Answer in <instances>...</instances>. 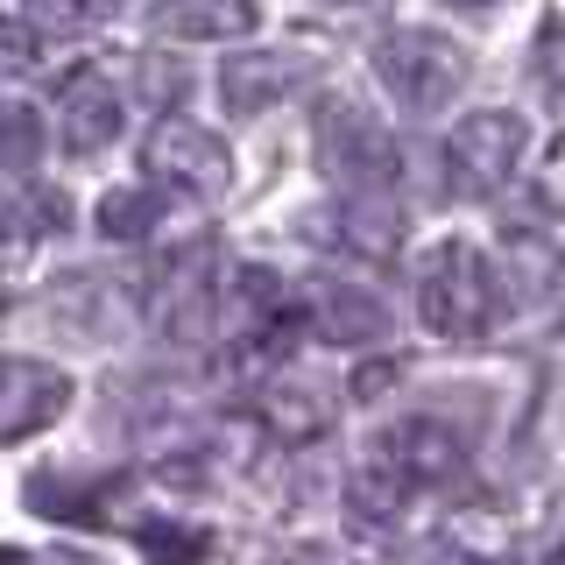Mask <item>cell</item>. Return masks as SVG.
<instances>
[{
    "mask_svg": "<svg viewBox=\"0 0 565 565\" xmlns=\"http://www.w3.org/2000/svg\"><path fill=\"white\" fill-rule=\"evenodd\" d=\"M467 50L452 43L446 29H424V22H403L375 43V78L388 85V99L403 114H446L467 85Z\"/></svg>",
    "mask_w": 565,
    "mask_h": 565,
    "instance_id": "1",
    "label": "cell"
},
{
    "mask_svg": "<svg viewBox=\"0 0 565 565\" xmlns=\"http://www.w3.org/2000/svg\"><path fill=\"white\" fill-rule=\"evenodd\" d=\"M417 311L438 340H481L494 318V276L467 241H438L417 262Z\"/></svg>",
    "mask_w": 565,
    "mask_h": 565,
    "instance_id": "2",
    "label": "cell"
},
{
    "mask_svg": "<svg viewBox=\"0 0 565 565\" xmlns=\"http://www.w3.org/2000/svg\"><path fill=\"white\" fill-rule=\"evenodd\" d=\"M318 163L347 184V199H388V184H396V141H388V128L367 106L332 99L318 114Z\"/></svg>",
    "mask_w": 565,
    "mask_h": 565,
    "instance_id": "3",
    "label": "cell"
},
{
    "mask_svg": "<svg viewBox=\"0 0 565 565\" xmlns=\"http://www.w3.org/2000/svg\"><path fill=\"white\" fill-rule=\"evenodd\" d=\"M141 170L156 177V184H177L191 191V199H220L226 184H234V156H226V141L199 128V120L184 114H163L141 141Z\"/></svg>",
    "mask_w": 565,
    "mask_h": 565,
    "instance_id": "4",
    "label": "cell"
},
{
    "mask_svg": "<svg viewBox=\"0 0 565 565\" xmlns=\"http://www.w3.org/2000/svg\"><path fill=\"white\" fill-rule=\"evenodd\" d=\"M530 149L523 135V114H502V106H481V114H467L446 141V163L459 177V191H473V199H488V191H502L509 177H516Z\"/></svg>",
    "mask_w": 565,
    "mask_h": 565,
    "instance_id": "5",
    "label": "cell"
},
{
    "mask_svg": "<svg viewBox=\"0 0 565 565\" xmlns=\"http://www.w3.org/2000/svg\"><path fill=\"white\" fill-rule=\"evenodd\" d=\"M71 411V375L50 361H29V353H8L0 361V446L8 438H35L50 431Z\"/></svg>",
    "mask_w": 565,
    "mask_h": 565,
    "instance_id": "6",
    "label": "cell"
},
{
    "mask_svg": "<svg viewBox=\"0 0 565 565\" xmlns=\"http://www.w3.org/2000/svg\"><path fill=\"white\" fill-rule=\"evenodd\" d=\"M388 459L382 467L396 473L403 488H452L459 473H467V438L452 431V424H438V417H403L396 431H388Z\"/></svg>",
    "mask_w": 565,
    "mask_h": 565,
    "instance_id": "7",
    "label": "cell"
},
{
    "mask_svg": "<svg viewBox=\"0 0 565 565\" xmlns=\"http://www.w3.org/2000/svg\"><path fill=\"white\" fill-rule=\"evenodd\" d=\"M120 488H128L120 467H99V473H85V467H35L22 481V502L35 509V516H57V523H99Z\"/></svg>",
    "mask_w": 565,
    "mask_h": 565,
    "instance_id": "8",
    "label": "cell"
},
{
    "mask_svg": "<svg viewBox=\"0 0 565 565\" xmlns=\"http://www.w3.org/2000/svg\"><path fill=\"white\" fill-rule=\"evenodd\" d=\"M57 128H64V149H71V156H93V149H106V141L120 135V93L106 85V71L78 64V71L64 78V93H57Z\"/></svg>",
    "mask_w": 565,
    "mask_h": 565,
    "instance_id": "9",
    "label": "cell"
},
{
    "mask_svg": "<svg viewBox=\"0 0 565 565\" xmlns=\"http://www.w3.org/2000/svg\"><path fill=\"white\" fill-rule=\"evenodd\" d=\"M297 78H305V64L282 57V50H241L220 71V99L226 114H269L282 93H297Z\"/></svg>",
    "mask_w": 565,
    "mask_h": 565,
    "instance_id": "10",
    "label": "cell"
},
{
    "mask_svg": "<svg viewBox=\"0 0 565 565\" xmlns=\"http://www.w3.org/2000/svg\"><path fill=\"white\" fill-rule=\"evenodd\" d=\"M311 326L340 347H375L388 340V311L382 297H367L361 282H318V305H311Z\"/></svg>",
    "mask_w": 565,
    "mask_h": 565,
    "instance_id": "11",
    "label": "cell"
},
{
    "mask_svg": "<svg viewBox=\"0 0 565 565\" xmlns=\"http://www.w3.org/2000/svg\"><path fill=\"white\" fill-rule=\"evenodd\" d=\"M332 417H340V403H332L318 382H269V396H262V424H269V438H282V446L326 438Z\"/></svg>",
    "mask_w": 565,
    "mask_h": 565,
    "instance_id": "12",
    "label": "cell"
},
{
    "mask_svg": "<svg viewBox=\"0 0 565 565\" xmlns=\"http://www.w3.org/2000/svg\"><path fill=\"white\" fill-rule=\"evenodd\" d=\"M156 35H170V43H234V35L255 29V8H241V0H205V8H156L149 14Z\"/></svg>",
    "mask_w": 565,
    "mask_h": 565,
    "instance_id": "13",
    "label": "cell"
},
{
    "mask_svg": "<svg viewBox=\"0 0 565 565\" xmlns=\"http://www.w3.org/2000/svg\"><path fill=\"white\" fill-rule=\"evenodd\" d=\"M135 552L149 565H205L212 558V537L199 523H177V516H156V523H135Z\"/></svg>",
    "mask_w": 565,
    "mask_h": 565,
    "instance_id": "14",
    "label": "cell"
},
{
    "mask_svg": "<svg viewBox=\"0 0 565 565\" xmlns=\"http://www.w3.org/2000/svg\"><path fill=\"white\" fill-rule=\"evenodd\" d=\"M156 220H163V191L156 184H120V191L99 199V234L106 241H141Z\"/></svg>",
    "mask_w": 565,
    "mask_h": 565,
    "instance_id": "15",
    "label": "cell"
},
{
    "mask_svg": "<svg viewBox=\"0 0 565 565\" xmlns=\"http://www.w3.org/2000/svg\"><path fill=\"white\" fill-rule=\"evenodd\" d=\"M35 156H43V114L0 93V170H35Z\"/></svg>",
    "mask_w": 565,
    "mask_h": 565,
    "instance_id": "16",
    "label": "cell"
},
{
    "mask_svg": "<svg viewBox=\"0 0 565 565\" xmlns=\"http://www.w3.org/2000/svg\"><path fill=\"white\" fill-rule=\"evenodd\" d=\"M403 494H411V488H403L388 467H361V473L347 481V509H353V516H361L367 530H382V523H396Z\"/></svg>",
    "mask_w": 565,
    "mask_h": 565,
    "instance_id": "17",
    "label": "cell"
},
{
    "mask_svg": "<svg viewBox=\"0 0 565 565\" xmlns=\"http://www.w3.org/2000/svg\"><path fill=\"white\" fill-rule=\"evenodd\" d=\"M340 220H347V247H361V255H396V205H388V199H347V212H340Z\"/></svg>",
    "mask_w": 565,
    "mask_h": 565,
    "instance_id": "18",
    "label": "cell"
},
{
    "mask_svg": "<svg viewBox=\"0 0 565 565\" xmlns=\"http://www.w3.org/2000/svg\"><path fill=\"white\" fill-rule=\"evenodd\" d=\"M35 234H43V226H35V205L0 184V262H22Z\"/></svg>",
    "mask_w": 565,
    "mask_h": 565,
    "instance_id": "19",
    "label": "cell"
},
{
    "mask_svg": "<svg viewBox=\"0 0 565 565\" xmlns=\"http://www.w3.org/2000/svg\"><path fill=\"white\" fill-rule=\"evenodd\" d=\"M35 57H43V35H35V22L0 8V71H29Z\"/></svg>",
    "mask_w": 565,
    "mask_h": 565,
    "instance_id": "20",
    "label": "cell"
},
{
    "mask_svg": "<svg viewBox=\"0 0 565 565\" xmlns=\"http://www.w3.org/2000/svg\"><path fill=\"white\" fill-rule=\"evenodd\" d=\"M417 565H488L473 544H459V537H438V544H424L417 552Z\"/></svg>",
    "mask_w": 565,
    "mask_h": 565,
    "instance_id": "21",
    "label": "cell"
},
{
    "mask_svg": "<svg viewBox=\"0 0 565 565\" xmlns=\"http://www.w3.org/2000/svg\"><path fill=\"white\" fill-rule=\"evenodd\" d=\"M396 375H403V367H396V361H367V367H361V375H353V403H375V396H382V388H388V382H396Z\"/></svg>",
    "mask_w": 565,
    "mask_h": 565,
    "instance_id": "22",
    "label": "cell"
},
{
    "mask_svg": "<svg viewBox=\"0 0 565 565\" xmlns=\"http://www.w3.org/2000/svg\"><path fill=\"white\" fill-rule=\"evenodd\" d=\"M149 93H156V99H184V64L170 71L163 57H156V64H149Z\"/></svg>",
    "mask_w": 565,
    "mask_h": 565,
    "instance_id": "23",
    "label": "cell"
},
{
    "mask_svg": "<svg viewBox=\"0 0 565 565\" xmlns=\"http://www.w3.org/2000/svg\"><path fill=\"white\" fill-rule=\"evenodd\" d=\"M0 565H29L22 552H14V544H0Z\"/></svg>",
    "mask_w": 565,
    "mask_h": 565,
    "instance_id": "24",
    "label": "cell"
},
{
    "mask_svg": "<svg viewBox=\"0 0 565 565\" xmlns=\"http://www.w3.org/2000/svg\"><path fill=\"white\" fill-rule=\"evenodd\" d=\"M50 565H99V558H78V552H64V558H50Z\"/></svg>",
    "mask_w": 565,
    "mask_h": 565,
    "instance_id": "25",
    "label": "cell"
},
{
    "mask_svg": "<svg viewBox=\"0 0 565 565\" xmlns=\"http://www.w3.org/2000/svg\"><path fill=\"white\" fill-rule=\"evenodd\" d=\"M290 565H332V558H318V552H297V558H290Z\"/></svg>",
    "mask_w": 565,
    "mask_h": 565,
    "instance_id": "26",
    "label": "cell"
}]
</instances>
